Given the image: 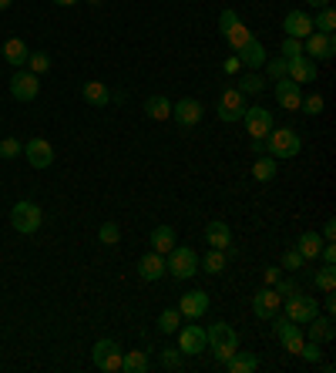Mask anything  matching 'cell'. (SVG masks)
<instances>
[{
  "label": "cell",
  "instance_id": "6da1fadb",
  "mask_svg": "<svg viewBox=\"0 0 336 373\" xmlns=\"http://www.w3.org/2000/svg\"><path fill=\"white\" fill-rule=\"evenodd\" d=\"M206 340H208V347H212V353H215V360L219 363H225L235 350H239V333H235L229 323H212V326L206 330Z\"/></svg>",
  "mask_w": 336,
  "mask_h": 373
},
{
  "label": "cell",
  "instance_id": "7a4b0ae2",
  "mask_svg": "<svg viewBox=\"0 0 336 373\" xmlns=\"http://www.w3.org/2000/svg\"><path fill=\"white\" fill-rule=\"evenodd\" d=\"M266 155H272V158H296L299 148H303V142H299V131L293 128H272L266 138Z\"/></svg>",
  "mask_w": 336,
  "mask_h": 373
},
{
  "label": "cell",
  "instance_id": "3957f363",
  "mask_svg": "<svg viewBox=\"0 0 336 373\" xmlns=\"http://www.w3.org/2000/svg\"><path fill=\"white\" fill-rule=\"evenodd\" d=\"M165 269H168V276H175L179 283L181 279H192L195 272H198V256H195V249H189V245H175L165 259Z\"/></svg>",
  "mask_w": 336,
  "mask_h": 373
},
{
  "label": "cell",
  "instance_id": "277c9868",
  "mask_svg": "<svg viewBox=\"0 0 336 373\" xmlns=\"http://www.w3.org/2000/svg\"><path fill=\"white\" fill-rule=\"evenodd\" d=\"M246 94L239 88H225L219 94V101H215V115H219V121H225V125H233V121H242V115H246Z\"/></svg>",
  "mask_w": 336,
  "mask_h": 373
},
{
  "label": "cell",
  "instance_id": "5b68a950",
  "mask_svg": "<svg viewBox=\"0 0 336 373\" xmlns=\"http://www.w3.org/2000/svg\"><path fill=\"white\" fill-rule=\"evenodd\" d=\"M40 222H44V212H40L38 202H17L11 208V226L21 235H30V232L40 229Z\"/></svg>",
  "mask_w": 336,
  "mask_h": 373
},
{
  "label": "cell",
  "instance_id": "8992f818",
  "mask_svg": "<svg viewBox=\"0 0 336 373\" xmlns=\"http://www.w3.org/2000/svg\"><path fill=\"white\" fill-rule=\"evenodd\" d=\"M219 27H222V34H225V40L233 44L235 51H239V48H246L249 40H252V30H249V27L242 24V21H239V13H235V11H222Z\"/></svg>",
  "mask_w": 336,
  "mask_h": 373
},
{
  "label": "cell",
  "instance_id": "52a82bcc",
  "mask_svg": "<svg viewBox=\"0 0 336 373\" xmlns=\"http://www.w3.org/2000/svg\"><path fill=\"white\" fill-rule=\"evenodd\" d=\"M121 353H125V350L118 347L115 340H98L91 357H94V367H98V370L118 373V370H121Z\"/></svg>",
  "mask_w": 336,
  "mask_h": 373
},
{
  "label": "cell",
  "instance_id": "ba28073f",
  "mask_svg": "<svg viewBox=\"0 0 336 373\" xmlns=\"http://www.w3.org/2000/svg\"><path fill=\"white\" fill-rule=\"evenodd\" d=\"M303 54L313 57V61H330L336 54V38L333 34H320V30H313L310 38H303Z\"/></svg>",
  "mask_w": 336,
  "mask_h": 373
},
{
  "label": "cell",
  "instance_id": "9c48e42d",
  "mask_svg": "<svg viewBox=\"0 0 336 373\" xmlns=\"http://www.w3.org/2000/svg\"><path fill=\"white\" fill-rule=\"evenodd\" d=\"M40 91V81L34 71H24V67H17L11 77V94L17 98V101H34Z\"/></svg>",
  "mask_w": 336,
  "mask_h": 373
},
{
  "label": "cell",
  "instance_id": "30bf717a",
  "mask_svg": "<svg viewBox=\"0 0 336 373\" xmlns=\"http://www.w3.org/2000/svg\"><path fill=\"white\" fill-rule=\"evenodd\" d=\"M175 333H179V350L185 353V357H198V353H202V350L208 347L206 330H202L198 323H189V326L175 330Z\"/></svg>",
  "mask_w": 336,
  "mask_h": 373
},
{
  "label": "cell",
  "instance_id": "8fae6325",
  "mask_svg": "<svg viewBox=\"0 0 336 373\" xmlns=\"http://www.w3.org/2000/svg\"><path fill=\"white\" fill-rule=\"evenodd\" d=\"M286 303V320L293 323H310L316 313H320V306H316V296H303V293H296V296L283 299Z\"/></svg>",
  "mask_w": 336,
  "mask_h": 373
},
{
  "label": "cell",
  "instance_id": "7c38bea8",
  "mask_svg": "<svg viewBox=\"0 0 336 373\" xmlns=\"http://www.w3.org/2000/svg\"><path fill=\"white\" fill-rule=\"evenodd\" d=\"M202 115H206V108H202V101H198V98H181V101L172 104V118L179 121L181 128H192V125H198V121H202Z\"/></svg>",
  "mask_w": 336,
  "mask_h": 373
},
{
  "label": "cell",
  "instance_id": "4fadbf2b",
  "mask_svg": "<svg viewBox=\"0 0 336 373\" xmlns=\"http://www.w3.org/2000/svg\"><path fill=\"white\" fill-rule=\"evenodd\" d=\"M242 125L252 138H266L276 125H272V111L269 108H246V115H242Z\"/></svg>",
  "mask_w": 336,
  "mask_h": 373
},
{
  "label": "cell",
  "instance_id": "5bb4252c",
  "mask_svg": "<svg viewBox=\"0 0 336 373\" xmlns=\"http://www.w3.org/2000/svg\"><path fill=\"white\" fill-rule=\"evenodd\" d=\"M276 320V316H272ZM276 326V336H279V343H283L293 357H299V350H303V343H306V336H303V330H299L293 320H276L272 323Z\"/></svg>",
  "mask_w": 336,
  "mask_h": 373
},
{
  "label": "cell",
  "instance_id": "9a60e30c",
  "mask_svg": "<svg viewBox=\"0 0 336 373\" xmlns=\"http://www.w3.org/2000/svg\"><path fill=\"white\" fill-rule=\"evenodd\" d=\"M279 306H283V296L276 289H259L256 296H252V313H256L259 320H272L279 313Z\"/></svg>",
  "mask_w": 336,
  "mask_h": 373
},
{
  "label": "cell",
  "instance_id": "2e32d148",
  "mask_svg": "<svg viewBox=\"0 0 336 373\" xmlns=\"http://www.w3.org/2000/svg\"><path fill=\"white\" fill-rule=\"evenodd\" d=\"M24 155L34 168H51L54 165V148H51V142H44V138H30V142L24 145Z\"/></svg>",
  "mask_w": 336,
  "mask_h": 373
},
{
  "label": "cell",
  "instance_id": "e0dca14e",
  "mask_svg": "<svg viewBox=\"0 0 336 373\" xmlns=\"http://www.w3.org/2000/svg\"><path fill=\"white\" fill-rule=\"evenodd\" d=\"M138 276H142L145 283H158L162 276H168V269H165V256L162 252H148V256H142L138 259Z\"/></svg>",
  "mask_w": 336,
  "mask_h": 373
},
{
  "label": "cell",
  "instance_id": "ac0fdd59",
  "mask_svg": "<svg viewBox=\"0 0 336 373\" xmlns=\"http://www.w3.org/2000/svg\"><path fill=\"white\" fill-rule=\"evenodd\" d=\"M179 313L181 316H189V320H202L208 313V296L202 289H192V293H185L179 303Z\"/></svg>",
  "mask_w": 336,
  "mask_h": 373
},
{
  "label": "cell",
  "instance_id": "d6986e66",
  "mask_svg": "<svg viewBox=\"0 0 336 373\" xmlns=\"http://www.w3.org/2000/svg\"><path fill=\"white\" fill-rule=\"evenodd\" d=\"M283 27H286V38H310L313 34V17L306 11H289L286 13V21H283Z\"/></svg>",
  "mask_w": 336,
  "mask_h": 373
},
{
  "label": "cell",
  "instance_id": "ffe728a7",
  "mask_svg": "<svg viewBox=\"0 0 336 373\" xmlns=\"http://www.w3.org/2000/svg\"><path fill=\"white\" fill-rule=\"evenodd\" d=\"M276 101H279V108H286V111H299V101H303V91H299L296 81H289V77H283V81H276Z\"/></svg>",
  "mask_w": 336,
  "mask_h": 373
},
{
  "label": "cell",
  "instance_id": "44dd1931",
  "mask_svg": "<svg viewBox=\"0 0 336 373\" xmlns=\"http://www.w3.org/2000/svg\"><path fill=\"white\" fill-rule=\"evenodd\" d=\"M206 243L212 245V249H222V252H229V249H233V229H229V226H225L222 219L208 222V226H206Z\"/></svg>",
  "mask_w": 336,
  "mask_h": 373
},
{
  "label": "cell",
  "instance_id": "7402d4cb",
  "mask_svg": "<svg viewBox=\"0 0 336 373\" xmlns=\"http://www.w3.org/2000/svg\"><path fill=\"white\" fill-rule=\"evenodd\" d=\"M289 81L296 84H306V81H316V61L299 54V57H289Z\"/></svg>",
  "mask_w": 336,
  "mask_h": 373
},
{
  "label": "cell",
  "instance_id": "603a6c76",
  "mask_svg": "<svg viewBox=\"0 0 336 373\" xmlns=\"http://www.w3.org/2000/svg\"><path fill=\"white\" fill-rule=\"evenodd\" d=\"M235 57H239V61H242V67H249V71H256V67H262L266 61H269V57H266V48H262L256 38L249 40L246 48H239V51H235Z\"/></svg>",
  "mask_w": 336,
  "mask_h": 373
},
{
  "label": "cell",
  "instance_id": "cb8c5ba5",
  "mask_svg": "<svg viewBox=\"0 0 336 373\" xmlns=\"http://www.w3.org/2000/svg\"><path fill=\"white\" fill-rule=\"evenodd\" d=\"M81 98H84L91 108H108V101H111V91H108V84H104V81H84Z\"/></svg>",
  "mask_w": 336,
  "mask_h": 373
},
{
  "label": "cell",
  "instance_id": "d4e9b609",
  "mask_svg": "<svg viewBox=\"0 0 336 373\" xmlns=\"http://www.w3.org/2000/svg\"><path fill=\"white\" fill-rule=\"evenodd\" d=\"M310 340H316V343H330V340H333L336 336V326H333V316H320V313H316V316H313L310 320Z\"/></svg>",
  "mask_w": 336,
  "mask_h": 373
},
{
  "label": "cell",
  "instance_id": "484cf974",
  "mask_svg": "<svg viewBox=\"0 0 336 373\" xmlns=\"http://www.w3.org/2000/svg\"><path fill=\"white\" fill-rule=\"evenodd\" d=\"M27 44L21 38H7L4 40V61H7V65L11 67H24L27 65Z\"/></svg>",
  "mask_w": 336,
  "mask_h": 373
},
{
  "label": "cell",
  "instance_id": "4316f807",
  "mask_svg": "<svg viewBox=\"0 0 336 373\" xmlns=\"http://www.w3.org/2000/svg\"><path fill=\"white\" fill-rule=\"evenodd\" d=\"M175 245H179V239H175V229H172V226H155V232H152V249H155V252H162V256H168Z\"/></svg>",
  "mask_w": 336,
  "mask_h": 373
},
{
  "label": "cell",
  "instance_id": "83f0119b",
  "mask_svg": "<svg viewBox=\"0 0 336 373\" xmlns=\"http://www.w3.org/2000/svg\"><path fill=\"white\" fill-rule=\"evenodd\" d=\"M229 373H256L259 370V357L256 353H242V350H235L233 357L225 360Z\"/></svg>",
  "mask_w": 336,
  "mask_h": 373
},
{
  "label": "cell",
  "instance_id": "f1b7e54d",
  "mask_svg": "<svg viewBox=\"0 0 336 373\" xmlns=\"http://www.w3.org/2000/svg\"><path fill=\"white\" fill-rule=\"evenodd\" d=\"M121 370L148 373V370H152V360H148V353H145V350H128V353H121Z\"/></svg>",
  "mask_w": 336,
  "mask_h": 373
},
{
  "label": "cell",
  "instance_id": "f546056e",
  "mask_svg": "<svg viewBox=\"0 0 336 373\" xmlns=\"http://www.w3.org/2000/svg\"><path fill=\"white\" fill-rule=\"evenodd\" d=\"M296 249L303 252V259L310 262V259L320 256V249H323V235H320V232H303V235L296 239Z\"/></svg>",
  "mask_w": 336,
  "mask_h": 373
},
{
  "label": "cell",
  "instance_id": "4dcf8cb0",
  "mask_svg": "<svg viewBox=\"0 0 336 373\" xmlns=\"http://www.w3.org/2000/svg\"><path fill=\"white\" fill-rule=\"evenodd\" d=\"M145 115L152 118V121H165V118H172V101H168L165 94H155V98L145 101Z\"/></svg>",
  "mask_w": 336,
  "mask_h": 373
},
{
  "label": "cell",
  "instance_id": "1f68e13d",
  "mask_svg": "<svg viewBox=\"0 0 336 373\" xmlns=\"http://www.w3.org/2000/svg\"><path fill=\"white\" fill-rule=\"evenodd\" d=\"M198 262H202V269H206L208 276H219V272L225 269V252H222V249H212V245H208V249H206V256L198 259Z\"/></svg>",
  "mask_w": 336,
  "mask_h": 373
},
{
  "label": "cell",
  "instance_id": "d6a6232c",
  "mask_svg": "<svg viewBox=\"0 0 336 373\" xmlns=\"http://www.w3.org/2000/svg\"><path fill=\"white\" fill-rule=\"evenodd\" d=\"M252 175L259 182H272L276 179V158L272 155H256V162H252Z\"/></svg>",
  "mask_w": 336,
  "mask_h": 373
},
{
  "label": "cell",
  "instance_id": "836d02e7",
  "mask_svg": "<svg viewBox=\"0 0 336 373\" xmlns=\"http://www.w3.org/2000/svg\"><path fill=\"white\" fill-rule=\"evenodd\" d=\"M313 30H320V34H333L336 30V11L333 7H320L316 21H313Z\"/></svg>",
  "mask_w": 336,
  "mask_h": 373
},
{
  "label": "cell",
  "instance_id": "e575fe53",
  "mask_svg": "<svg viewBox=\"0 0 336 373\" xmlns=\"http://www.w3.org/2000/svg\"><path fill=\"white\" fill-rule=\"evenodd\" d=\"M262 84H266V81H262V74H256V71H246V74L235 81V88L242 91V94H259Z\"/></svg>",
  "mask_w": 336,
  "mask_h": 373
},
{
  "label": "cell",
  "instance_id": "d590c367",
  "mask_svg": "<svg viewBox=\"0 0 336 373\" xmlns=\"http://www.w3.org/2000/svg\"><path fill=\"white\" fill-rule=\"evenodd\" d=\"M316 289L320 293H333L336 289V266H323V269H316Z\"/></svg>",
  "mask_w": 336,
  "mask_h": 373
},
{
  "label": "cell",
  "instance_id": "8d00e7d4",
  "mask_svg": "<svg viewBox=\"0 0 336 373\" xmlns=\"http://www.w3.org/2000/svg\"><path fill=\"white\" fill-rule=\"evenodd\" d=\"M27 67L34 71V74H44V71H51V57H47V51H30L27 54Z\"/></svg>",
  "mask_w": 336,
  "mask_h": 373
},
{
  "label": "cell",
  "instance_id": "74e56055",
  "mask_svg": "<svg viewBox=\"0 0 336 373\" xmlns=\"http://www.w3.org/2000/svg\"><path fill=\"white\" fill-rule=\"evenodd\" d=\"M98 243L101 245H118L121 243V229H118V222H104L101 229H98Z\"/></svg>",
  "mask_w": 336,
  "mask_h": 373
},
{
  "label": "cell",
  "instance_id": "f35d334b",
  "mask_svg": "<svg viewBox=\"0 0 336 373\" xmlns=\"http://www.w3.org/2000/svg\"><path fill=\"white\" fill-rule=\"evenodd\" d=\"M179 323H181L179 309H165V313L158 316V330H162V333H175V330H179Z\"/></svg>",
  "mask_w": 336,
  "mask_h": 373
},
{
  "label": "cell",
  "instance_id": "ab89813d",
  "mask_svg": "<svg viewBox=\"0 0 336 373\" xmlns=\"http://www.w3.org/2000/svg\"><path fill=\"white\" fill-rule=\"evenodd\" d=\"M303 266H306V259H303V252H299L296 245H293V249H286L283 252V269H303Z\"/></svg>",
  "mask_w": 336,
  "mask_h": 373
},
{
  "label": "cell",
  "instance_id": "60d3db41",
  "mask_svg": "<svg viewBox=\"0 0 336 373\" xmlns=\"http://www.w3.org/2000/svg\"><path fill=\"white\" fill-rule=\"evenodd\" d=\"M266 71H269L272 81H283V77H289V61L286 57H276V61H266Z\"/></svg>",
  "mask_w": 336,
  "mask_h": 373
},
{
  "label": "cell",
  "instance_id": "b9f144b4",
  "mask_svg": "<svg viewBox=\"0 0 336 373\" xmlns=\"http://www.w3.org/2000/svg\"><path fill=\"white\" fill-rule=\"evenodd\" d=\"M162 367H165V370H179V367H181V350L179 347H165V350H162Z\"/></svg>",
  "mask_w": 336,
  "mask_h": 373
},
{
  "label": "cell",
  "instance_id": "7bdbcfd3",
  "mask_svg": "<svg viewBox=\"0 0 336 373\" xmlns=\"http://www.w3.org/2000/svg\"><path fill=\"white\" fill-rule=\"evenodd\" d=\"M323 343H316V340H310V343H303V350H299V357H303V360H310V363H320L323 360Z\"/></svg>",
  "mask_w": 336,
  "mask_h": 373
},
{
  "label": "cell",
  "instance_id": "ee69618b",
  "mask_svg": "<svg viewBox=\"0 0 336 373\" xmlns=\"http://www.w3.org/2000/svg\"><path fill=\"white\" fill-rule=\"evenodd\" d=\"M279 54H283L286 61H289V57H299V54H303V40H299V38H286L283 48H279Z\"/></svg>",
  "mask_w": 336,
  "mask_h": 373
},
{
  "label": "cell",
  "instance_id": "f6af8a7d",
  "mask_svg": "<svg viewBox=\"0 0 336 373\" xmlns=\"http://www.w3.org/2000/svg\"><path fill=\"white\" fill-rule=\"evenodd\" d=\"M299 111H306V115H320V111H323V98H320V94L303 98V101H299Z\"/></svg>",
  "mask_w": 336,
  "mask_h": 373
},
{
  "label": "cell",
  "instance_id": "bcb514c9",
  "mask_svg": "<svg viewBox=\"0 0 336 373\" xmlns=\"http://www.w3.org/2000/svg\"><path fill=\"white\" fill-rule=\"evenodd\" d=\"M21 155V142L17 138H0V158H17Z\"/></svg>",
  "mask_w": 336,
  "mask_h": 373
},
{
  "label": "cell",
  "instance_id": "7dc6e473",
  "mask_svg": "<svg viewBox=\"0 0 336 373\" xmlns=\"http://www.w3.org/2000/svg\"><path fill=\"white\" fill-rule=\"evenodd\" d=\"M272 289H276V293H279L283 299H289V296H296V293H299V286L293 283V279H279V283L272 286Z\"/></svg>",
  "mask_w": 336,
  "mask_h": 373
},
{
  "label": "cell",
  "instance_id": "c3c4849f",
  "mask_svg": "<svg viewBox=\"0 0 336 373\" xmlns=\"http://www.w3.org/2000/svg\"><path fill=\"white\" fill-rule=\"evenodd\" d=\"M320 256H323L326 266H336V245L333 243H323V249H320Z\"/></svg>",
  "mask_w": 336,
  "mask_h": 373
},
{
  "label": "cell",
  "instance_id": "681fc988",
  "mask_svg": "<svg viewBox=\"0 0 336 373\" xmlns=\"http://www.w3.org/2000/svg\"><path fill=\"white\" fill-rule=\"evenodd\" d=\"M279 279H283V266H266V283L276 286Z\"/></svg>",
  "mask_w": 336,
  "mask_h": 373
},
{
  "label": "cell",
  "instance_id": "f907efd6",
  "mask_svg": "<svg viewBox=\"0 0 336 373\" xmlns=\"http://www.w3.org/2000/svg\"><path fill=\"white\" fill-rule=\"evenodd\" d=\"M222 67H225V74H239V71H242V61H239V57H229Z\"/></svg>",
  "mask_w": 336,
  "mask_h": 373
},
{
  "label": "cell",
  "instance_id": "816d5d0a",
  "mask_svg": "<svg viewBox=\"0 0 336 373\" xmlns=\"http://www.w3.org/2000/svg\"><path fill=\"white\" fill-rule=\"evenodd\" d=\"M333 239H336V222L330 219V222L323 226V243H333Z\"/></svg>",
  "mask_w": 336,
  "mask_h": 373
},
{
  "label": "cell",
  "instance_id": "f5cc1de1",
  "mask_svg": "<svg viewBox=\"0 0 336 373\" xmlns=\"http://www.w3.org/2000/svg\"><path fill=\"white\" fill-rule=\"evenodd\" d=\"M252 152H256V155H266V142H262V138H252Z\"/></svg>",
  "mask_w": 336,
  "mask_h": 373
},
{
  "label": "cell",
  "instance_id": "db71d44e",
  "mask_svg": "<svg viewBox=\"0 0 336 373\" xmlns=\"http://www.w3.org/2000/svg\"><path fill=\"white\" fill-rule=\"evenodd\" d=\"M326 313H330V316L336 313V299H333V293H326Z\"/></svg>",
  "mask_w": 336,
  "mask_h": 373
},
{
  "label": "cell",
  "instance_id": "11a10c76",
  "mask_svg": "<svg viewBox=\"0 0 336 373\" xmlns=\"http://www.w3.org/2000/svg\"><path fill=\"white\" fill-rule=\"evenodd\" d=\"M310 7H330V0H306Z\"/></svg>",
  "mask_w": 336,
  "mask_h": 373
},
{
  "label": "cell",
  "instance_id": "9f6ffc18",
  "mask_svg": "<svg viewBox=\"0 0 336 373\" xmlns=\"http://www.w3.org/2000/svg\"><path fill=\"white\" fill-rule=\"evenodd\" d=\"M54 4H57V7H74L78 0H54Z\"/></svg>",
  "mask_w": 336,
  "mask_h": 373
},
{
  "label": "cell",
  "instance_id": "6f0895ef",
  "mask_svg": "<svg viewBox=\"0 0 336 373\" xmlns=\"http://www.w3.org/2000/svg\"><path fill=\"white\" fill-rule=\"evenodd\" d=\"M13 0H0V11H7V7H11Z\"/></svg>",
  "mask_w": 336,
  "mask_h": 373
},
{
  "label": "cell",
  "instance_id": "680465c9",
  "mask_svg": "<svg viewBox=\"0 0 336 373\" xmlns=\"http://www.w3.org/2000/svg\"><path fill=\"white\" fill-rule=\"evenodd\" d=\"M88 4H94V7H98V4H104V0H88Z\"/></svg>",
  "mask_w": 336,
  "mask_h": 373
}]
</instances>
